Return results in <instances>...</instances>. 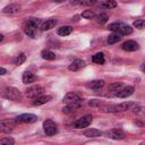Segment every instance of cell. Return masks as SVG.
I'll return each mask as SVG.
<instances>
[{
    "label": "cell",
    "mask_w": 145,
    "mask_h": 145,
    "mask_svg": "<svg viewBox=\"0 0 145 145\" xmlns=\"http://www.w3.org/2000/svg\"><path fill=\"white\" fill-rule=\"evenodd\" d=\"M135 106L134 102H122L120 104H113V105H108L102 109L103 112H122L127 111L129 109H133Z\"/></svg>",
    "instance_id": "1"
},
{
    "label": "cell",
    "mask_w": 145,
    "mask_h": 145,
    "mask_svg": "<svg viewBox=\"0 0 145 145\" xmlns=\"http://www.w3.org/2000/svg\"><path fill=\"white\" fill-rule=\"evenodd\" d=\"M2 97L10 100V101H20L23 99V94L18 88L9 86L2 91Z\"/></svg>",
    "instance_id": "2"
},
{
    "label": "cell",
    "mask_w": 145,
    "mask_h": 145,
    "mask_svg": "<svg viewBox=\"0 0 145 145\" xmlns=\"http://www.w3.org/2000/svg\"><path fill=\"white\" fill-rule=\"evenodd\" d=\"M44 92V87L41 86V85H32L29 87H27L25 89V95L27 97H31V99H34L39 95H42V93Z\"/></svg>",
    "instance_id": "3"
},
{
    "label": "cell",
    "mask_w": 145,
    "mask_h": 145,
    "mask_svg": "<svg viewBox=\"0 0 145 145\" xmlns=\"http://www.w3.org/2000/svg\"><path fill=\"white\" fill-rule=\"evenodd\" d=\"M43 130H44L45 135L53 136V135H56L58 133V127H57V125H56L54 121L48 119V120H45L43 122Z\"/></svg>",
    "instance_id": "4"
},
{
    "label": "cell",
    "mask_w": 145,
    "mask_h": 145,
    "mask_svg": "<svg viewBox=\"0 0 145 145\" xmlns=\"http://www.w3.org/2000/svg\"><path fill=\"white\" fill-rule=\"evenodd\" d=\"M92 121H93V117L91 114H86V116L79 118L78 120H76L74 123V127L76 129H83V128L88 127L92 123Z\"/></svg>",
    "instance_id": "5"
},
{
    "label": "cell",
    "mask_w": 145,
    "mask_h": 145,
    "mask_svg": "<svg viewBox=\"0 0 145 145\" xmlns=\"http://www.w3.org/2000/svg\"><path fill=\"white\" fill-rule=\"evenodd\" d=\"M37 120V117L33 113H23L16 117L17 122H23V123H33Z\"/></svg>",
    "instance_id": "6"
},
{
    "label": "cell",
    "mask_w": 145,
    "mask_h": 145,
    "mask_svg": "<svg viewBox=\"0 0 145 145\" xmlns=\"http://www.w3.org/2000/svg\"><path fill=\"white\" fill-rule=\"evenodd\" d=\"M106 136L111 139H116V140H120V139H123L126 137V134L123 130L121 129H118V128H112L110 130L106 131Z\"/></svg>",
    "instance_id": "7"
},
{
    "label": "cell",
    "mask_w": 145,
    "mask_h": 145,
    "mask_svg": "<svg viewBox=\"0 0 145 145\" xmlns=\"http://www.w3.org/2000/svg\"><path fill=\"white\" fill-rule=\"evenodd\" d=\"M134 91H135L134 86H123V87L120 88L119 91L114 92V96L120 97V99H126V97L130 96V95L134 93Z\"/></svg>",
    "instance_id": "8"
},
{
    "label": "cell",
    "mask_w": 145,
    "mask_h": 145,
    "mask_svg": "<svg viewBox=\"0 0 145 145\" xmlns=\"http://www.w3.org/2000/svg\"><path fill=\"white\" fill-rule=\"evenodd\" d=\"M17 121H12V120H2L0 122V130H1V133L9 134L12 130V128L15 127V123Z\"/></svg>",
    "instance_id": "9"
},
{
    "label": "cell",
    "mask_w": 145,
    "mask_h": 145,
    "mask_svg": "<svg viewBox=\"0 0 145 145\" xmlns=\"http://www.w3.org/2000/svg\"><path fill=\"white\" fill-rule=\"evenodd\" d=\"M86 66L85 61L82 60V59H75L69 66H68V69L70 71H77V70H80L82 68H84Z\"/></svg>",
    "instance_id": "10"
},
{
    "label": "cell",
    "mask_w": 145,
    "mask_h": 145,
    "mask_svg": "<svg viewBox=\"0 0 145 145\" xmlns=\"http://www.w3.org/2000/svg\"><path fill=\"white\" fill-rule=\"evenodd\" d=\"M62 101H63V103L69 104V103H74V102L82 101V97H80L77 93H72V92H71V93H67V94L63 96Z\"/></svg>",
    "instance_id": "11"
},
{
    "label": "cell",
    "mask_w": 145,
    "mask_h": 145,
    "mask_svg": "<svg viewBox=\"0 0 145 145\" xmlns=\"http://www.w3.org/2000/svg\"><path fill=\"white\" fill-rule=\"evenodd\" d=\"M20 11V7L16 3H11V5H8L6 7H3L2 9V12L3 14H8V15H14V14H17Z\"/></svg>",
    "instance_id": "12"
},
{
    "label": "cell",
    "mask_w": 145,
    "mask_h": 145,
    "mask_svg": "<svg viewBox=\"0 0 145 145\" xmlns=\"http://www.w3.org/2000/svg\"><path fill=\"white\" fill-rule=\"evenodd\" d=\"M121 48H122V50H125V51H136V50L138 49V43L135 42V41L129 40V41L123 42L122 45H121Z\"/></svg>",
    "instance_id": "13"
},
{
    "label": "cell",
    "mask_w": 145,
    "mask_h": 145,
    "mask_svg": "<svg viewBox=\"0 0 145 145\" xmlns=\"http://www.w3.org/2000/svg\"><path fill=\"white\" fill-rule=\"evenodd\" d=\"M51 99H52V97H51L50 95H39V96H36V97L33 99L32 103H33L34 105H42V104L49 102Z\"/></svg>",
    "instance_id": "14"
},
{
    "label": "cell",
    "mask_w": 145,
    "mask_h": 145,
    "mask_svg": "<svg viewBox=\"0 0 145 145\" xmlns=\"http://www.w3.org/2000/svg\"><path fill=\"white\" fill-rule=\"evenodd\" d=\"M82 104H83V100H82V101H78V102H74V103L66 104V106L62 109V112H65V113H70V112H72V111H75L76 109H78Z\"/></svg>",
    "instance_id": "15"
},
{
    "label": "cell",
    "mask_w": 145,
    "mask_h": 145,
    "mask_svg": "<svg viewBox=\"0 0 145 145\" xmlns=\"http://www.w3.org/2000/svg\"><path fill=\"white\" fill-rule=\"evenodd\" d=\"M22 80L24 84H32L36 80V76L31 71H25L22 76Z\"/></svg>",
    "instance_id": "16"
},
{
    "label": "cell",
    "mask_w": 145,
    "mask_h": 145,
    "mask_svg": "<svg viewBox=\"0 0 145 145\" xmlns=\"http://www.w3.org/2000/svg\"><path fill=\"white\" fill-rule=\"evenodd\" d=\"M57 24V19L56 18H49L46 20H44L42 23V26H41V29L42 31H49L51 28H53Z\"/></svg>",
    "instance_id": "17"
},
{
    "label": "cell",
    "mask_w": 145,
    "mask_h": 145,
    "mask_svg": "<svg viewBox=\"0 0 145 145\" xmlns=\"http://www.w3.org/2000/svg\"><path fill=\"white\" fill-rule=\"evenodd\" d=\"M117 33H119L120 35H129V34L133 33V27L129 26V25H127V24L121 23L119 29L117 31Z\"/></svg>",
    "instance_id": "18"
},
{
    "label": "cell",
    "mask_w": 145,
    "mask_h": 145,
    "mask_svg": "<svg viewBox=\"0 0 145 145\" xmlns=\"http://www.w3.org/2000/svg\"><path fill=\"white\" fill-rule=\"evenodd\" d=\"M102 135V133L99 130V129H95V128H89V129H86L84 131V136L88 137V138H94V137H100Z\"/></svg>",
    "instance_id": "19"
},
{
    "label": "cell",
    "mask_w": 145,
    "mask_h": 145,
    "mask_svg": "<svg viewBox=\"0 0 145 145\" xmlns=\"http://www.w3.org/2000/svg\"><path fill=\"white\" fill-rule=\"evenodd\" d=\"M24 32H25V34L27 35V36H29V37H32V39H35L36 37V35H37V28H35V27H32V26H29V25H25V27H24Z\"/></svg>",
    "instance_id": "20"
},
{
    "label": "cell",
    "mask_w": 145,
    "mask_h": 145,
    "mask_svg": "<svg viewBox=\"0 0 145 145\" xmlns=\"http://www.w3.org/2000/svg\"><path fill=\"white\" fill-rule=\"evenodd\" d=\"M91 59H92V62H94V63H96V65H103L104 61H105L104 54H103L102 52H97V53L93 54Z\"/></svg>",
    "instance_id": "21"
},
{
    "label": "cell",
    "mask_w": 145,
    "mask_h": 145,
    "mask_svg": "<svg viewBox=\"0 0 145 145\" xmlns=\"http://www.w3.org/2000/svg\"><path fill=\"white\" fill-rule=\"evenodd\" d=\"M104 86V80L102 79H96V80H92L88 85V87L93 91H99L100 88H102Z\"/></svg>",
    "instance_id": "22"
},
{
    "label": "cell",
    "mask_w": 145,
    "mask_h": 145,
    "mask_svg": "<svg viewBox=\"0 0 145 145\" xmlns=\"http://www.w3.org/2000/svg\"><path fill=\"white\" fill-rule=\"evenodd\" d=\"M42 23H43V22H42L40 18H34V17L29 18V19L26 22L27 25H29V26H32V27H35V28H41Z\"/></svg>",
    "instance_id": "23"
},
{
    "label": "cell",
    "mask_w": 145,
    "mask_h": 145,
    "mask_svg": "<svg viewBox=\"0 0 145 145\" xmlns=\"http://www.w3.org/2000/svg\"><path fill=\"white\" fill-rule=\"evenodd\" d=\"M71 32H72V27H70V26H62V27H59L57 31L58 35H60V36H67Z\"/></svg>",
    "instance_id": "24"
},
{
    "label": "cell",
    "mask_w": 145,
    "mask_h": 145,
    "mask_svg": "<svg viewBox=\"0 0 145 145\" xmlns=\"http://www.w3.org/2000/svg\"><path fill=\"white\" fill-rule=\"evenodd\" d=\"M120 40H121V35L119 33H117V32H114V33H112V34H110L108 36V43L109 44H114V43L119 42Z\"/></svg>",
    "instance_id": "25"
},
{
    "label": "cell",
    "mask_w": 145,
    "mask_h": 145,
    "mask_svg": "<svg viewBox=\"0 0 145 145\" xmlns=\"http://www.w3.org/2000/svg\"><path fill=\"white\" fill-rule=\"evenodd\" d=\"M41 56H42V58L45 59V60H53V59H56L54 52H52V51H50V50H43V51L41 52Z\"/></svg>",
    "instance_id": "26"
},
{
    "label": "cell",
    "mask_w": 145,
    "mask_h": 145,
    "mask_svg": "<svg viewBox=\"0 0 145 145\" xmlns=\"http://www.w3.org/2000/svg\"><path fill=\"white\" fill-rule=\"evenodd\" d=\"M104 9H112V8H116L117 7V2L114 0H106L104 2H102L101 5Z\"/></svg>",
    "instance_id": "27"
},
{
    "label": "cell",
    "mask_w": 145,
    "mask_h": 145,
    "mask_svg": "<svg viewBox=\"0 0 145 145\" xmlns=\"http://www.w3.org/2000/svg\"><path fill=\"white\" fill-rule=\"evenodd\" d=\"M123 87V85L121 84V83H113V84H110L109 85V87H108V91L109 92H117V91H119L120 88H122Z\"/></svg>",
    "instance_id": "28"
},
{
    "label": "cell",
    "mask_w": 145,
    "mask_h": 145,
    "mask_svg": "<svg viewBox=\"0 0 145 145\" xmlns=\"http://www.w3.org/2000/svg\"><path fill=\"white\" fill-rule=\"evenodd\" d=\"M26 60V56L24 53H19L16 58H15V65L16 66H20L22 63H24Z\"/></svg>",
    "instance_id": "29"
},
{
    "label": "cell",
    "mask_w": 145,
    "mask_h": 145,
    "mask_svg": "<svg viewBox=\"0 0 145 145\" xmlns=\"http://www.w3.org/2000/svg\"><path fill=\"white\" fill-rule=\"evenodd\" d=\"M82 17L85 18V19H91V18H94V17H95V14H94L93 10L88 9V10H84V11L82 12Z\"/></svg>",
    "instance_id": "30"
},
{
    "label": "cell",
    "mask_w": 145,
    "mask_h": 145,
    "mask_svg": "<svg viewBox=\"0 0 145 145\" xmlns=\"http://www.w3.org/2000/svg\"><path fill=\"white\" fill-rule=\"evenodd\" d=\"M0 144L1 145H14L15 144V139L11 137H3L0 139Z\"/></svg>",
    "instance_id": "31"
},
{
    "label": "cell",
    "mask_w": 145,
    "mask_h": 145,
    "mask_svg": "<svg viewBox=\"0 0 145 145\" xmlns=\"http://www.w3.org/2000/svg\"><path fill=\"white\" fill-rule=\"evenodd\" d=\"M133 26L136 27L137 29H142L145 27V20L144 19H136L134 23H133Z\"/></svg>",
    "instance_id": "32"
},
{
    "label": "cell",
    "mask_w": 145,
    "mask_h": 145,
    "mask_svg": "<svg viewBox=\"0 0 145 145\" xmlns=\"http://www.w3.org/2000/svg\"><path fill=\"white\" fill-rule=\"evenodd\" d=\"M120 24L121 23H112V24L109 25V29L112 31V32H117L119 29V27H120Z\"/></svg>",
    "instance_id": "33"
},
{
    "label": "cell",
    "mask_w": 145,
    "mask_h": 145,
    "mask_svg": "<svg viewBox=\"0 0 145 145\" xmlns=\"http://www.w3.org/2000/svg\"><path fill=\"white\" fill-rule=\"evenodd\" d=\"M97 22L101 23V24L106 23V22H108V16H106L105 14H101V15H99V16H97Z\"/></svg>",
    "instance_id": "34"
},
{
    "label": "cell",
    "mask_w": 145,
    "mask_h": 145,
    "mask_svg": "<svg viewBox=\"0 0 145 145\" xmlns=\"http://www.w3.org/2000/svg\"><path fill=\"white\" fill-rule=\"evenodd\" d=\"M96 1L97 0H80V5H83V6H92V5H94V3H96Z\"/></svg>",
    "instance_id": "35"
},
{
    "label": "cell",
    "mask_w": 145,
    "mask_h": 145,
    "mask_svg": "<svg viewBox=\"0 0 145 145\" xmlns=\"http://www.w3.org/2000/svg\"><path fill=\"white\" fill-rule=\"evenodd\" d=\"M0 71H1V72H0L1 75H5V74L7 72V70H6V69H5L3 67H1V68H0Z\"/></svg>",
    "instance_id": "36"
},
{
    "label": "cell",
    "mask_w": 145,
    "mask_h": 145,
    "mask_svg": "<svg viewBox=\"0 0 145 145\" xmlns=\"http://www.w3.org/2000/svg\"><path fill=\"white\" fill-rule=\"evenodd\" d=\"M140 70H142V71H143L144 74H145V62H144V63H143V65L140 66Z\"/></svg>",
    "instance_id": "37"
},
{
    "label": "cell",
    "mask_w": 145,
    "mask_h": 145,
    "mask_svg": "<svg viewBox=\"0 0 145 145\" xmlns=\"http://www.w3.org/2000/svg\"><path fill=\"white\" fill-rule=\"evenodd\" d=\"M70 1H71V3H74V5H75V3H79V2H80V0H70Z\"/></svg>",
    "instance_id": "38"
},
{
    "label": "cell",
    "mask_w": 145,
    "mask_h": 145,
    "mask_svg": "<svg viewBox=\"0 0 145 145\" xmlns=\"http://www.w3.org/2000/svg\"><path fill=\"white\" fill-rule=\"evenodd\" d=\"M54 2H63V1H66V0H53Z\"/></svg>",
    "instance_id": "39"
}]
</instances>
